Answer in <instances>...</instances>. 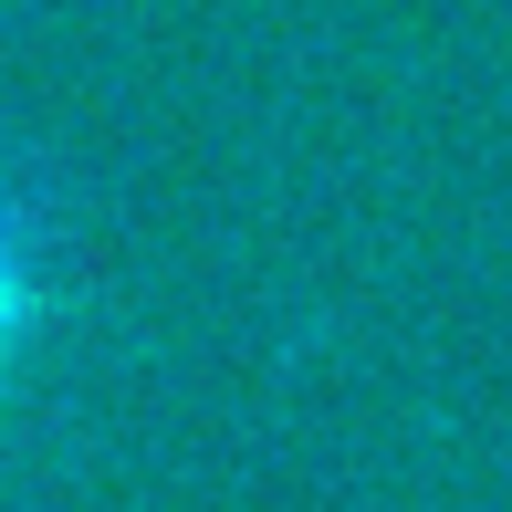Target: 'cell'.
<instances>
[{
	"instance_id": "1",
	"label": "cell",
	"mask_w": 512,
	"mask_h": 512,
	"mask_svg": "<svg viewBox=\"0 0 512 512\" xmlns=\"http://www.w3.org/2000/svg\"><path fill=\"white\" fill-rule=\"evenodd\" d=\"M42 304H53V230H42L32 189L0 168V377L32 356L42 335Z\"/></svg>"
}]
</instances>
